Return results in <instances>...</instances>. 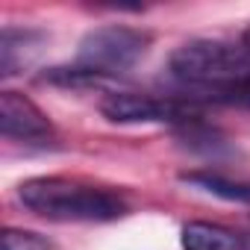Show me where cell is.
Listing matches in <instances>:
<instances>
[{
  "mask_svg": "<svg viewBox=\"0 0 250 250\" xmlns=\"http://www.w3.org/2000/svg\"><path fill=\"white\" fill-rule=\"evenodd\" d=\"M21 203L50 221H91V224H103V221H115L127 212L118 194L97 188V186H85L77 180H65V177H36L21 183L18 188Z\"/></svg>",
  "mask_w": 250,
  "mask_h": 250,
  "instance_id": "obj_1",
  "label": "cell"
},
{
  "mask_svg": "<svg viewBox=\"0 0 250 250\" xmlns=\"http://www.w3.org/2000/svg\"><path fill=\"white\" fill-rule=\"evenodd\" d=\"M150 44V36L142 33V30H133V27H100V30H91L83 44H80V53H77V65L88 68L91 74L109 80L115 74H124L130 71L147 50Z\"/></svg>",
  "mask_w": 250,
  "mask_h": 250,
  "instance_id": "obj_2",
  "label": "cell"
},
{
  "mask_svg": "<svg viewBox=\"0 0 250 250\" xmlns=\"http://www.w3.org/2000/svg\"><path fill=\"white\" fill-rule=\"evenodd\" d=\"M100 112L115 124H159L188 118V106L168 97H150L136 91H112L103 97Z\"/></svg>",
  "mask_w": 250,
  "mask_h": 250,
  "instance_id": "obj_3",
  "label": "cell"
},
{
  "mask_svg": "<svg viewBox=\"0 0 250 250\" xmlns=\"http://www.w3.org/2000/svg\"><path fill=\"white\" fill-rule=\"evenodd\" d=\"M0 133L6 139L18 142H50L53 127L44 118V112L24 94L18 91H3L0 94Z\"/></svg>",
  "mask_w": 250,
  "mask_h": 250,
  "instance_id": "obj_4",
  "label": "cell"
},
{
  "mask_svg": "<svg viewBox=\"0 0 250 250\" xmlns=\"http://www.w3.org/2000/svg\"><path fill=\"white\" fill-rule=\"evenodd\" d=\"M180 244L183 250H247L241 232L209 221H188L180 232Z\"/></svg>",
  "mask_w": 250,
  "mask_h": 250,
  "instance_id": "obj_5",
  "label": "cell"
},
{
  "mask_svg": "<svg viewBox=\"0 0 250 250\" xmlns=\"http://www.w3.org/2000/svg\"><path fill=\"white\" fill-rule=\"evenodd\" d=\"M186 183L197 186L200 191H209L215 197L224 200H235V203H250V183H238V180H227L221 174H206V171H191L183 174Z\"/></svg>",
  "mask_w": 250,
  "mask_h": 250,
  "instance_id": "obj_6",
  "label": "cell"
},
{
  "mask_svg": "<svg viewBox=\"0 0 250 250\" xmlns=\"http://www.w3.org/2000/svg\"><path fill=\"white\" fill-rule=\"evenodd\" d=\"M0 250H50V241L39 232L6 227L0 235Z\"/></svg>",
  "mask_w": 250,
  "mask_h": 250,
  "instance_id": "obj_7",
  "label": "cell"
},
{
  "mask_svg": "<svg viewBox=\"0 0 250 250\" xmlns=\"http://www.w3.org/2000/svg\"><path fill=\"white\" fill-rule=\"evenodd\" d=\"M241 44H244V47H247V50H250V27H247V30H244V39H241Z\"/></svg>",
  "mask_w": 250,
  "mask_h": 250,
  "instance_id": "obj_8",
  "label": "cell"
}]
</instances>
